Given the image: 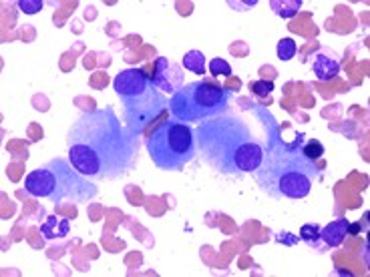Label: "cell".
Instances as JSON below:
<instances>
[{
    "label": "cell",
    "instance_id": "6",
    "mask_svg": "<svg viewBox=\"0 0 370 277\" xmlns=\"http://www.w3.org/2000/svg\"><path fill=\"white\" fill-rule=\"evenodd\" d=\"M153 165L161 171H182L197 155L193 129L177 119H169L153 129L145 141Z\"/></svg>",
    "mask_w": 370,
    "mask_h": 277
},
{
    "label": "cell",
    "instance_id": "10",
    "mask_svg": "<svg viewBox=\"0 0 370 277\" xmlns=\"http://www.w3.org/2000/svg\"><path fill=\"white\" fill-rule=\"evenodd\" d=\"M173 65L175 63H171L169 58H165V56H159L157 63H155V75H153V85L157 87L159 91H169V93H175V91H179L177 87H175V82L169 78V71L173 69Z\"/></svg>",
    "mask_w": 370,
    "mask_h": 277
},
{
    "label": "cell",
    "instance_id": "18",
    "mask_svg": "<svg viewBox=\"0 0 370 277\" xmlns=\"http://www.w3.org/2000/svg\"><path fill=\"white\" fill-rule=\"evenodd\" d=\"M250 89H252L256 95L265 97V95H270V93L274 91V82H272V80H254V82L250 85Z\"/></svg>",
    "mask_w": 370,
    "mask_h": 277
},
{
    "label": "cell",
    "instance_id": "1",
    "mask_svg": "<svg viewBox=\"0 0 370 277\" xmlns=\"http://www.w3.org/2000/svg\"><path fill=\"white\" fill-rule=\"evenodd\" d=\"M139 137L121 125L113 107L83 111L67 133L69 161L89 179L127 175L139 161Z\"/></svg>",
    "mask_w": 370,
    "mask_h": 277
},
{
    "label": "cell",
    "instance_id": "7",
    "mask_svg": "<svg viewBox=\"0 0 370 277\" xmlns=\"http://www.w3.org/2000/svg\"><path fill=\"white\" fill-rule=\"evenodd\" d=\"M232 91L208 80L187 82L169 99V113L182 123L208 121L217 115H226L230 109Z\"/></svg>",
    "mask_w": 370,
    "mask_h": 277
},
{
    "label": "cell",
    "instance_id": "11",
    "mask_svg": "<svg viewBox=\"0 0 370 277\" xmlns=\"http://www.w3.org/2000/svg\"><path fill=\"white\" fill-rule=\"evenodd\" d=\"M69 231H71V221L67 217H56V215H49L47 221L41 225V233L47 241L63 239L69 235Z\"/></svg>",
    "mask_w": 370,
    "mask_h": 277
},
{
    "label": "cell",
    "instance_id": "5",
    "mask_svg": "<svg viewBox=\"0 0 370 277\" xmlns=\"http://www.w3.org/2000/svg\"><path fill=\"white\" fill-rule=\"evenodd\" d=\"M113 91L123 102L125 123L137 135H141L145 126L169 109V99L141 69L121 71L113 78Z\"/></svg>",
    "mask_w": 370,
    "mask_h": 277
},
{
    "label": "cell",
    "instance_id": "17",
    "mask_svg": "<svg viewBox=\"0 0 370 277\" xmlns=\"http://www.w3.org/2000/svg\"><path fill=\"white\" fill-rule=\"evenodd\" d=\"M302 151L304 155L308 157V159H312V161H318L322 155H324V145L316 141V139H312L310 143H306V145H302Z\"/></svg>",
    "mask_w": 370,
    "mask_h": 277
},
{
    "label": "cell",
    "instance_id": "2",
    "mask_svg": "<svg viewBox=\"0 0 370 277\" xmlns=\"http://www.w3.org/2000/svg\"><path fill=\"white\" fill-rule=\"evenodd\" d=\"M193 135L202 159L219 175H248L262 163L264 147L239 117L217 115L202 121Z\"/></svg>",
    "mask_w": 370,
    "mask_h": 277
},
{
    "label": "cell",
    "instance_id": "9",
    "mask_svg": "<svg viewBox=\"0 0 370 277\" xmlns=\"http://www.w3.org/2000/svg\"><path fill=\"white\" fill-rule=\"evenodd\" d=\"M348 219H334L330 221L328 225L320 227V241L326 245V247H340L348 235Z\"/></svg>",
    "mask_w": 370,
    "mask_h": 277
},
{
    "label": "cell",
    "instance_id": "12",
    "mask_svg": "<svg viewBox=\"0 0 370 277\" xmlns=\"http://www.w3.org/2000/svg\"><path fill=\"white\" fill-rule=\"evenodd\" d=\"M184 67L187 71L195 73V75H204L206 73V56L202 51H189L185 52Z\"/></svg>",
    "mask_w": 370,
    "mask_h": 277
},
{
    "label": "cell",
    "instance_id": "15",
    "mask_svg": "<svg viewBox=\"0 0 370 277\" xmlns=\"http://www.w3.org/2000/svg\"><path fill=\"white\" fill-rule=\"evenodd\" d=\"M296 51H298V47H296V43H294L292 38H282V41L278 43V49H276L280 60H290V58H294Z\"/></svg>",
    "mask_w": 370,
    "mask_h": 277
},
{
    "label": "cell",
    "instance_id": "4",
    "mask_svg": "<svg viewBox=\"0 0 370 277\" xmlns=\"http://www.w3.org/2000/svg\"><path fill=\"white\" fill-rule=\"evenodd\" d=\"M25 191L30 197L51 203H89L99 193L97 185L63 157L51 159L43 167L30 171L25 179Z\"/></svg>",
    "mask_w": 370,
    "mask_h": 277
},
{
    "label": "cell",
    "instance_id": "19",
    "mask_svg": "<svg viewBox=\"0 0 370 277\" xmlns=\"http://www.w3.org/2000/svg\"><path fill=\"white\" fill-rule=\"evenodd\" d=\"M19 8L27 14H36L41 8H43V2L41 0H21L19 2Z\"/></svg>",
    "mask_w": 370,
    "mask_h": 277
},
{
    "label": "cell",
    "instance_id": "16",
    "mask_svg": "<svg viewBox=\"0 0 370 277\" xmlns=\"http://www.w3.org/2000/svg\"><path fill=\"white\" fill-rule=\"evenodd\" d=\"M210 73H212L213 76H230L232 75V67H230L228 60H224V58L217 56V58H213L212 63H210Z\"/></svg>",
    "mask_w": 370,
    "mask_h": 277
},
{
    "label": "cell",
    "instance_id": "13",
    "mask_svg": "<svg viewBox=\"0 0 370 277\" xmlns=\"http://www.w3.org/2000/svg\"><path fill=\"white\" fill-rule=\"evenodd\" d=\"M270 6L274 8V12H276L278 16H282V19H292V16H296V14H298V10H300L302 2H300V0H292V2L272 0V4H270Z\"/></svg>",
    "mask_w": 370,
    "mask_h": 277
},
{
    "label": "cell",
    "instance_id": "3",
    "mask_svg": "<svg viewBox=\"0 0 370 277\" xmlns=\"http://www.w3.org/2000/svg\"><path fill=\"white\" fill-rule=\"evenodd\" d=\"M302 139L294 143L272 141L254 177L265 195L274 199H304L314 183L322 181L324 167L302 151Z\"/></svg>",
    "mask_w": 370,
    "mask_h": 277
},
{
    "label": "cell",
    "instance_id": "8",
    "mask_svg": "<svg viewBox=\"0 0 370 277\" xmlns=\"http://www.w3.org/2000/svg\"><path fill=\"white\" fill-rule=\"evenodd\" d=\"M310 69L320 82H328L340 73V58L328 49H320L312 54Z\"/></svg>",
    "mask_w": 370,
    "mask_h": 277
},
{
    "label": "cell",
    "instance_id": "14",
    "mask_svg": "<svg viewBox=\"0 0 370 277\" xmlns=\"http://www.w3.org/2000/svg\"><path fill=\"white\" fill-rule=\"evenodd\" d=\"M300 239L310 245V247H316L320 245V227L316 223H308V225H302L300 229Z\"/></svg>",
    "mask_w": 370,
    "mask_h": 277
}]
</instances>
